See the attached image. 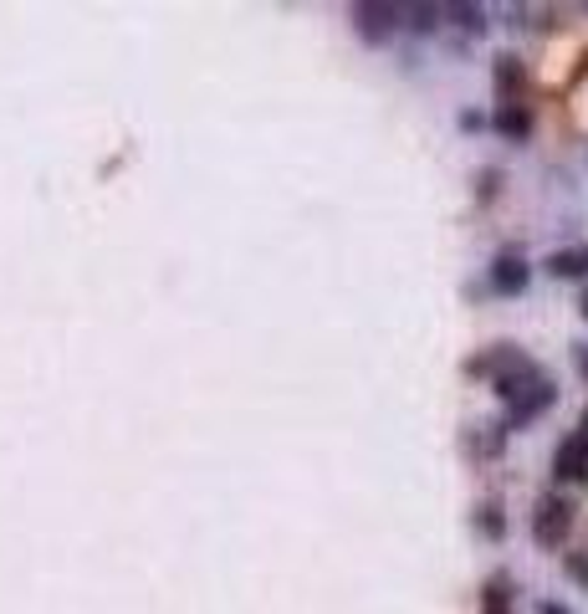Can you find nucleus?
Masks as SVG:
<instances>
[{
  "label": "nucleus",
  "mask_w": 588,
  "mask_h": 614,
  "mask_svg": "<svg viewBox=\"0 0 588 614\" xmlns=\"http://www.w3.org/2000/svg\"><path fill=\"white\" fill-rule=\"evenodd\" d=\"M568 528H573V507L558 497V492H548L537 502V512H532V538L542 543V548H558L563 538H568Z\"/></svg>",
  "instance_id": "1"
},
{
  "label": "nucleus",
  "mask_w": 588,
  "mask_h": 614,
  "mask_svg": "<svg viewBox=\"0 0 588 614\" xmlns=\"http://www.w3.org/2000/svg\"><path fill=\"white\" fill-rule=\"evenodd\" d=\"M558 400V389H553V379H537L527 394H517V400L507 405V430H517V425H527V420H537L542 410H548Z\"/></svg>",
  "instance_id": "2"
},
{
  "label": "nucleus",
  "mask_w": 588,
  "mask_h": 614,
  "mask_svg": "<svg viewBox=\"0 0 588 614\" xmlns=\"http://www.w3.org/2000/svg\"><path fill=\"white\" fill-rule=\"evenodd\" d=\"M553 476L558 481H588V441L583 435H568V441L553 451Z\"/></svg>",
  "instance_id": "3"
},
{
  "label": "nucleus",
  "mask_w": 588,
  "mask_h": 614,
  "mask_svg": "<svg viewBox=\"0 0 588 614\" xmlns=\"http://www.w3.org/2000/svg\"><path fill=\"white\" fill-rule=\"evenodd\" d=\"M491 287L502 292V297H512V292H522L527 287V256L522 251H502L491 261Z\"/></svg>",
  "instance_id": "4"
},
{
  "label": "nucleus",
  "mask_w": 588,
  "mask_h": 614,
  "mask_svg": "<svg viewBox=\"0 0 588 614\" xmlns=\"http://www.w3.org/2000/svg\"><path fill=\"white\" fill-rule=\"evenodd\" d=\"M399 16H404V6H353V26L369 41H384L399 26Z\"/></svg>",
  "instance_id": "5"
},
{
  "label": "nucleus",
  "mask_w": 588,
  "mask_h": 614,
  "mask_svg": "<svg viewBox=\"0 0 588 614\" xmlns=\"http://www.w3.org/2000/svg\"><path fill=\"white\" fill-rule=\"evenodd\" d=\"M548 272L563 277V282L588 277V246H563V251H553V256H548Z\"/></svg>",
  "instance_id": "6"
},
{
  "label": "nucleus",
  "mask_w": 588,
  "mask_h": 614,
  "mask_svg": "<svg viewBox=\"0 0 588 614\" xmlns=\"http://www.w3.org/2000/svg\"><path fill=\"white\" fill-rule=\"evenodd\" d=\"M491 82H496V98L512 103L517 87H522V62H517L512 52H502V57H496V67H491Z\"/></svg>",
  "instance_id": "7"
},
{
  "label": "nucleus",
  "mask_w": 588,
  "mask_h": 614,
  "mask_svg": "<svg viewBox=\"0 0 588 614\" xmlns=\"http://www.w3.org/2000/svg\"><path fill=\"white\" fill-rule=\"evenodd\" d=\"M496 134H502V139H527L532 134V113L522 108V103H502V108H496Z\"/></svg>",
  "instance_id": "8"
},
{
  "label": "nucleus",
  "mask_w": 588,
  "mask_h": 614,
  "mask_svg": "<svg viewBox=\"0 0 588 614\" xmlns=\"http://www.w3.org/2000/svg\"><path fill=\"white\" fill-rule=\"evenodd\" d=\"M502 441H507V425H476V435H471L476 456H496V451H502Z\"/></svg>",
  "instance_id": "9"
},
{
  "label": "nucleus",
  "mask_w": 588,
  "mask_h": 614,
  "mask_svg": "<svg viewBox=\"0 0 588 614\" xmlns=\"http://www.w3.org/2000/svg\"><path fill=\"white\" fill-rule=\"evenodd\" d=\"M476 522H481V533H486V538H502V533H507V517H502V502H481V512H476Z\"/></svg>",
  "instance_id": "10"
},
{
  "label": "nucleus",
  "mask_w": 588,
  "mask_h": 614,
  "mask_svg": "<svg viewBox=\"0 0 588 614\" xmlns=\"http://www.w3.org/2000/svg\"><path fill=\"white\" fill-rule=\"evenodd\" d=\"M450 16H456L466 31H481L486 21H481V6H450Z\"/></svg>",
  "instance_id": "11"
},
{
  "label": "nucleus",
  "mask_w": 588,
  "mask_h": 614,
  "mask_svg": "<svg viewBox=\"0 0 588 614\" xmlns=\"http://www.w3.org/2000/svg\"><path fill=\"white\" fill-rule=\"evenodd\" d=\"M410 16H415V26H420V31H435V26H440V11H435V6H415Z\"/></svg>",
  "instance_id": "12"
},
{
  "label": "nucleus",
  "mask_w": 588,
  "mask_h": 614,
  "mask_svg": "<svg viewBox=\"0 0 588 614\" xmlns=\"http://www.w3.org/2000/svg\"><path fill=\"white\" fill-rule=\"evenodd\" d=\"M568 574H573L578 584H588V553H568Z\"/></svg>",
  "instance_id": "13"
},
{
  "label": "nucleus",
  "mask_w": 588,
  "mask_h": 614,
  "mask_svg": "<svg viewBox=\"0 0 588 614\" xmlns=\"http://www.w3.org/2000/svg\"><path fill=\"white\" fill-rule=\"evenodd\" d=\"M542 614H573L568 604H558V599H548V604H542Z\"/></svg>",
  "instance_id": "14"
},
{
  "label": "nucleus",
  "mask_w": 588,
  "mask_h": 614,
  "mask_svg": "<svg viewBox=\"0 0 588 614\" xmlns=\"http://www.w3.org/2000/svg\"><path fill=\"white\" fill-rule=\"evenodd\" d=\"M578 374L588 379V348H578Z\"/></svg>",
  "instance_id": "15"
},
{
  "label": "nucleus",
  "mask_w": 588,
  "mask_h": 614,
  "mask_svg": "<svg viewBox=\"0 0 588 614\" xmlns=\"http://www.w3.org/2000/svg\"><path fill=\"white\" fill-rule=\"evenodd\" d=\"M578 435H583V441H588V415H583V425H578Z\"/></svg>",
  "instance_id": "16"
},
{
  "label": "nucleus",
  "mask_w": 588,
  "mask_h": 614,
  "mask_svg": "<svg viewBox=\"0 0 588 614\" xmlns=\"http://www.w3.org/2000/svg\"><path fill=\"white\" fill-rule=\"evenodd\" d=\"M583 318H588V292H583Z\"/></svg>",
  "instance_id": "17"
},
{
  "label": "nucleus",
  "mask_w": 588,
  "mask_h": 614,
  "mask_svg": "<svg viewBox=\"0 0 588 614\" xmlns=\"http://www.w3.org/2000/svg\"><path fill=\"white\" fill-rule=\"evenodd\" d=\"M491 614H507V609H491Z\"/></svg>",
  "instance_id": "18"
}]
</instances>
